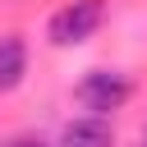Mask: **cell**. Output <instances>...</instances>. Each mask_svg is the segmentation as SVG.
I'll return each mask as SVG.
<instances>
[{
    "label": "cell",
    "mask_w": 147,
    "mask_h": 147,
    "mask_svg": "<svg viewBox=\"0 0 147 147\" xmlns=\"http://www.w3.org/2000/svg\"><path fill=\"white\" fill-rule=\"evenodd\" d=\"M74 96H78V106L87 110V115H115V110H124V101L133 96V83L124 78V74H115V69H87L83 78H78V87H74Z\"/></svg>",
    "instance_id": "1"
},
{
    "label": "cell",
    "mask_w": 147,
    "mask_h": 147,
    "mask_svg": "<svg viewBox=\"0 0 147 147\" xmlns=\"http://www.w3.org/2000/svg\"><path fill=\"white\" fill-rule=\"evenodd\" d=\"M101 18H106V5L101 0H69V5H60L51 14L46 37H51V46H64L69 51V46H83L87 37H96Z\"/></svg>",
    "instance_id": "2"
},
{
    "label": "cell",
    "mask_w": 147,
    "mask_h": 147,
    "mask_svg": "<svg viewBox=\"0 0 147 147\" xmlns=\"http://www.w3.org/2000/svg\"><path fill=\"white\" fill-rule=\"evenodd\" d=\"M60 147H115V129L106 115H78L60 129Z\"/></svg>",
    "instance_id": "3"
},
{
    "label": "cell",
    "mask_w": 147,
    "mask_h": 147,
    "mask_svg": "<svg viewBox=\"0 0 147 147\" xmlns=\"http://www.w3.org/2000/svg\"><path fill=\"white\" fill-rule=\"evenodd\" d=\"M23 78H28V41L18 32H5L0 37V92H14Z\"/></svg>",
    "instance_id": "4"
},
{
    "label": "cell",
    "mask_w": 147,
    "mask_h": 147,
    "mask_svg": "<svg viewBox=\"0 0 147 147\" xmlns=\"http://www.w3.org/2000/svg\"><path fill=\"white\" fill-rule=\"evenodd\" d=\"M9 147H46V142H41V138H14Z\"/></svg>",
    "instance_id": "5"
},
{
    "label": "cell",
    "mask_w": 147,
    "mask_h": 147,
    "mask_svg": "<svg viewBox=\"0 0 147 147\" xmlns=\"http://www.w3.org/2000/svg\"><path fill=\"white\" fill-rule=\"evenodd\" d=\"M142 138H147V133H142Z\"/></svg>",
    "instance_id": "6"
}]
</instances>
